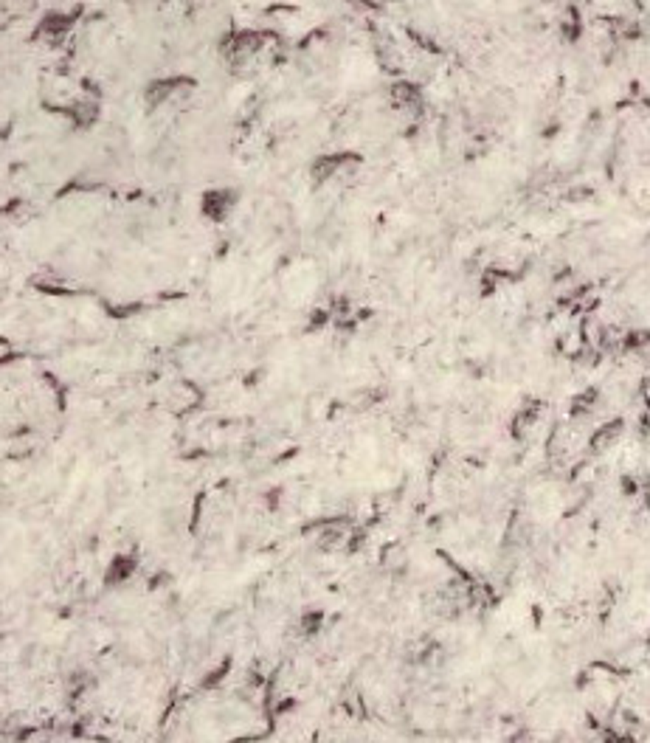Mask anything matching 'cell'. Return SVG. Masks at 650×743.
<instances>
[{
    "label": "cell",
    "instance_id": "obj_1",
    "mask_svg": "<svg viewBox=\"0 0 650 743\" xmlns=\"http://www.w3.org/2000/svg\"><path fill=\"white\" fill-rule=\"evenodd\" d=\"M347 161H349L347 155H327V158H318V161L313 164V178H315V181H330V178H332Z\"/></svg>",
    "mask_w": 650,
    "mask_h": 743
},
{
    "label": "cell",
    "instance_id": "obj_2",
    "mask_svg": "<svg viewBox=\"0 0 650 743\" xmlns=\"http://www.w3.org/2000/svg\"><path fill=\"white\" fill-rule=\"evenodd\" d=\"M228 203H231V195H228V192H212V195H206V212H209L212 217H222L225 209H228Z\"/></svg>",
    "mask_w": 650,
    "mask_h": 743
}]
</instances>
